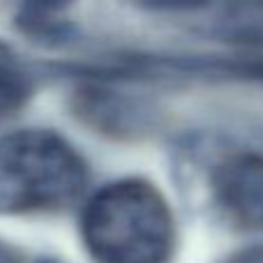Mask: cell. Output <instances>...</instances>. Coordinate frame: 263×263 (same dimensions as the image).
<instances>
[{"instance_id":"6da1fadb","label":"cell","mask_w":263,"mask_h":263,"mask_svg":"<svg viewBox=\"0 0 263 263\" xmlns=\"http://www.w3.org/2000/svg\"><path fill=\"white\" fill-rule=\"evenodd\" d=\"M81 236L97 263H166L176 227L157 187L127 178L92 194L81 215Z\"/></svg>"},{"instance_id":"7a4b0ae2","label":"cell","mask_w":263,"mask_h":263,"mask_svg":"<svg viewBox=\"0 0 263 263\" xmlns=\"http://www.w3.org/2000/svg\"><path fill=\"white\" fill-rule=\"evenodd\" d=\"M88 171L55 132L18 129L0 139V215L49 213L81 196Z\"/></svg>"},{"instance_id":"3957f363","label":"cell","mask_w":263,"mask_h":263,"mask_svg":"<svg viewBox=\"0 0 263 263\" xmlns=\"http://www.w3.org/2000/svg\"><path fill=\"white\" fill-rule=\"evenodd\" d=\"M219 217L240 231H263V153L229 155L210 176Z\"/></svg>"},{"instance_id":"277c9868","label":"cell","mask_w":263,"mask_h":263,"mask_svg":"<svg viewBox=\"0 0 263 263\" xmlns=\"http://www.w3.org/2000/svg\"><path fill=\"white\" fill-rule=\"evenodd\" d=\"M28 97V77L21 65L5 49H0V123L16 114Z\"/></svg>"},{"instance_id":"5b68a950","label":"cell","mask_w":263,"mask_h":263,"mask_svg":"<svg viewBox=\"0 0 263 263\" xmlns=\"http://www.w3.org/2000/svg\"><path fill=\"white\" fill-rule=\"evenodd\" d=\"M231 263H263V247H254V250L242 252Z\"/></svg>"},{"instance_id":"8992f818","label":"cell","mask_w":263,"mask_h":263,"mask_svg":"<svg viewBox=\"0 0 263 263\" xmlns=\"http://www.w3.org/2000/svg\"><path fill=\"white\" fill-rule=\"evenodd\" d=\"M0 263H16V261H14V256L9 254L5 247H0Z\"/></svg>"}]
</instances>
